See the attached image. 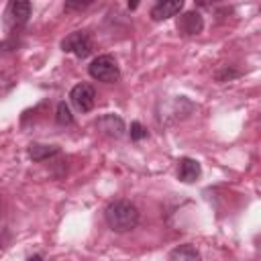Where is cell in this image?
Instances as JSON below:
<instances>
[{"instance_id": "6da1fadb", "label": "cell", "mask_w": 261, "mask_h": 261, "mask_svg": "<svg viewBox=\"0 0 261 261\" xmlns=\"http://www.w3.org/2000/svg\"><path fill=\"white\" fill-rule=\"evenodd\" d=\"M104 218L114 232H128L139 224V210L128 200H114L106 206Z\"/></svg>"}, {"instance_id": "7a4b0ae2", "label": "cell", "mask_w": 261, "mask_h": 261, "mask_svg": "<svg viewBox=\"0 0 261 261\" xmlns=\"http://www.w3.org/2000/svg\"><path fill=\"white\" fill-rule=\"evenodd\" d=\"M88 73L104 84H112L120 77V67L116 63V59L112 55H98L90 65H88Z\"/></svg>"}, {"instance_id": "3957f363", "label": "cell", "mask_w": 261, "mask_h": 261, "mask_svg": "<svg viewBox=\"0 0 261 261\" xmlns=\"http://www.w3.org/2000/svg\"><path fill=\"white\" fill-rule=\"evenodd\" d=\"M61 49L65 53H73L80 59H86L92 53V35L88 31H73L61 41Z\"/></svg>"}, {"instance_id": "277c9868", "label": "cell", "mask_w": 261, "mask_h": 261, "mask_svg": "<svg viewBox=\"0 0 261 261\" xmlns=\"http://www.w3.org/2000/svg\"><path fill=\"white\" fill-rule=\"evenodd\" d=\"M69 100L80 112H90L94 108V102H96V92L90 84H77L71 88Z\"/></svg>"}, {"instance_id": "5b68a950", "label": "cell", "mask_w": 261, "mask_h": 261, "mask_svg": "<svg viewBox=\"0 0 261 261\" xmlns=\"http://www.w3.org/2000/svg\"><path fill=\"white\" fill-rule=\"evenodd\" d=\"M31 12H33V6H31V2H27V0H12V2L8 4V8H6L8 22L14 24V27L27 24Z\"/></svg>"}, {"instance_id": "8992f818", "label": "cell", "mask_w": 261, "mask_h": 261, "mask_svg": "<svg viewBox=\"0 0 261 261\" xmlns=\"http://www.w3.org/2000/svg\"><path fill=\"white\" fill-rule=\"evenodd\" d=\"M96 128L106 135V137H112V139H120L124 135V122L120 116L116 114H104L96 120Z\"/></svg>"}, {"instance_id": "52a82bcc", "label": "cell", "mask_w": 261, "mask_h": 261, "mask_svg": "<svg viewBox=\"0 0 261 261\" xmlns=\"http://www.w3.org/2000/svg\"><path fill=\"white\" fill-rule=\"evenodd\" d=\"M204 29V20H202V14L192 10V12H184L177 20V31L192 37V35H198L200 31Z\"/></svg>"}, {"instance_id": "ba28073f", "label": "cell", "mask_w": 261, "mask_h": 261, "mask_svg": "<svg viewBox=\"0 0 261 261\" xmlns=\"http://www.w3.org/2000/svg\"><path fill=\"white\" fill-rule=\"evenodd\" d=\"M200 173H202V167H200V163H198L196 159H192V157H181V159L177 161V177H179L181 181L192 184V181H196V179L200 177Z\"/></svg>"}, {"instance_id": "9c48e42d", "label": "cell", "mask_w": 261, "mask_h": 261, "mask_svg": "<svg viewBox=\"0 0 261 261\" xmlns=\"http://www.w3.org/2000/svg\"><path fill=\"white\" fill-rule=\"evenodd\" d=\"M181 8H184V2L181 0H163V2H157L151 8V18L153 20H165V18L175 16Z\"/></svg>"}, {"instance_id": "30bf717a", "label": "cell", "mask_w": 261, "mask_h": 261, "mask_svg": "<svg viewBox=\"0 0 261 261\" xmlns=\"http://www.w3.org/2000/svg\"><path fill=\"white\" fill-rule=\"evenodd\" d=\"M169 261H202V259H200L198 249L194 245L186 243V245H177L175 249H171Z\"/></svg>"}, {"instance_id": "8fae6325", "label": "cell", "mask_w": 261, "mask_h": 261, "mask_svg": "<svg viewBox=\"0 0 261 261\" xmlns=\"http://www.w3.org/2000/svg\"><path fill=\"white\" fill-rule=\"evenodd\" d=\"M59 149L55 145H41V143H33L29 147V157L33 161H43V159H49L53 155H57Z\"/></svg>"}, {"instance_id": "7c38bea8", "label": "cell", "mask_w": 261, "mask_h": 261, "mask_svg": "<svg viewBox=\"0 0 261 261\" xmlns=\"http://www.w3.org/2000/svg\"><path fill=\"white\" fill-rule=\"evenodd\" d=\"M55 120L59 124H71L73 122V116H71V110L65 102H59L57 104V112H55Z\"/></svg>"}, {"instance_id": "4fadbf2b", "label": "cell", "mask_w": 261, "mask_h": 261, "mask_svg": "<svg viewBox=\"0 0 261 261\" xmlns=\"http://www.w3.org/2000/svg\"><path fill=\"white\" fill-rule=\"evenodd\" d=\"M147 137V128L141 122H130V141H143Z\"/></svg>"}, {"instance_id": "5bb4252c", "label": "cell", "mask_w": 261, "mask_h": 261, "mask_svg": "<svg viewBox=\"0 0 261 261\" xmlns=\"http://www.w3.org/2000/svg\"><path fill=\"white\" fill-rule=\"evenodd\" d=\"M90 6V2H65V10H82Z\"/></svg>"}, {"instance_id": "9a60e30c", "label": "cell", "mask_w": 261, "mask_h": 261, "mask_svg": "<svg viewBox=\"0 0 261 261\" xmlns=\"http://www.w3.org/2000/svg\"><path fill=\"white\" fill-rule=\"evenodd\" d=\"M27 261H45V259H43L41 255H33V257H29Z\"/></svg>"}, {"instance_id": "2e32d148", "label": "cell", "mask_w": 261, "mask_h": 261, "mask_svg": "<svg viewBox=\"0 0 261 261\" xmlns=\"http://www.w3.org/2000/svg\"><path fill=\"white\" fill-rule=\"evenodd\" d=\"M0 214H2V208H0Z\"/></svg>"}]
</instances>
